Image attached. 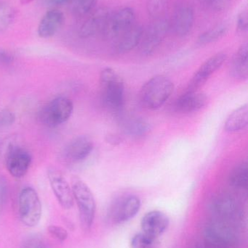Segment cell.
Masks as SVG:
<instances>
[{
    "mask_svg": "<svg viewBox=\"0 0 248 248\" xmlns=\"http://www.w3.org/2000/svg\"><path fill=\"white\" fill-rule=\"evenodd\" d=\"M109 14L110 12L106 7L95 9L88 15V17L82 25L79 31L80 37L87 39L99 33L101 34Z\"/></svg>",
    "mask_w": 248,
    "mask_h": 248,
    "instance_id": "cell-14",
    "label": "cell"
},
{
    "mask_svg": "<svg viewBox=\"0 0 248 248\" xmlns=\"http://www.w3.org/2000/svg\"><path fill=\"white\" fill-rule=\"evenodd\" d=\"M102 101L109 110L119 111L125 101V84L120 76L110 68L103 69L100 75Z\"/></svg>",
    "mask_w": 248,
    "mask_h": 248,
    "instance_id": "cell-2",
    "label": "cell"
},
{
    "mask_svg": "<svg viewBox=\"0 0 248 248\" xmlns=\"http://www.w3.org/2000/svg\"><path fill=\"white\" fill-rule=\"evenodd\" d=\"M194 20L195 13L192 6L188 3L183 2L176 7L170 24L177 36H184L192 30Z\"/></svg>",
    "mask_w": 248,
    "mask_h": 248,
    "instance_id": "cell-13",
    "label": "cell"
},
{
    "mask_svg": "<svg viewBox=\"0 0 248 248\" xmlns=\"http://www.w3.org/2000/svg\"><path fill=\"white\" fill-rule=\"evenodd\" d=\"M170 27V21L165 17L154 19L148 29L144 31L140 42L143 55H151L157 49L165 38Z\"/></svg>",
    "mask_w": 248,
    "mask_h": 248,
    "instance_id": "cell-8",
    "label": "cell"
},
{
    "mask_svg": "<svg viewBox=\"0 0 248 248\" xmlns=\"http://www.w3.org/2000/svg\"><path fill=\"white\" fill-rule=\"evenodd\" d=\"M214 214L218 221L232 224L241 217V209L234 197L227 194L218 195L211 203Z\"/></svg>",
    "mask_w": 248,
    "mask_h": 248,
    "instance_id": "cell-10",
    "label": "cell"
},
{
    "mask_svg": "<svg viewBox=\"0 0 248 248\" xmlns=\"http://www.w3.org/2000/svg\"><path fill=\"white\" fill-rule=\"evenodd\" d=\"M71 189L80 211L82 227L84 230H89L93 225L96 215L94 195L87 184L79 178L73 179Z\"/></svg>",
    "mask_w": 248,
    "mask_h": 248,
    "instance_id": "cell-3",
    "label": "cell"
},
{
    "mask_svg": "<svg viewBox=\"0 0 248 248\" xmlns=\"http://www.w3.org/2000/svg\"><path fill=\"white\" fill-rule=\"evenodd\" d=\"M228 27L225 24H218L202 33L198 39V45H206L216 42L227 33Z\"/></svg>",
    "mask_w": 248,
    "mask_h": 248,
    "instance_id": "cell-23",
    "label": "cell"
},
{
    "mask_svg": "<svg viewBox=\"0 0 248 248\" xmlns=\"http://www.w3.org/2000/svg\"><path fill=\"white\" fill-rule=\"evenodd\" d=\"M248 27V15L247 10H243L237 17V29L241 31H246Z\"/></svg>",
    "mask_w": 248,
    "mask_h": 248,
    "instance_id": "cell-33",
    "label": "cell"
},
{
    "mask_svg": "<svg viewBox=\"0 0 248 248\" xmlns=\"http://www.w3.org/2000/svg\"><path fill=\"white\" fill-rule=\"evenodd\" d=\"M18 212L20 221L26 227H35L40 221L42 204L37 192L33 188L22 189L19 195Z\"/></svg>",
    "mask_w": 248,
    "mask_h": 248,
    "instance_id": "cell-4",
    "label": "cell"
},
{
    "mask_svg": "<svg viewBox=\"0 0 248 248\" xmlns=\"http://www.w3.org/2000/svg\"><path fill=\"white\" fill-rule=\"evenodd\" d=\"M144 29L141 25L134 24L115 41L114 49L118 54H125L136 47L142 39Z\"/></svg>",
    "mask_w": 248,
    "mask_h": 248,
    "instance_id": "cell-18",
    "label": "cell"
},
{
    "mask_svg": "<svg viewBox=\"0 0 248 248\" xmlns=\"http://www.w3.org/2000/svg\"><path fill=\"white\" fill-rule=\"evenodd\" d=\"M107 141H109L110 144H113V145H116V144H119V143L120 142V139L115 135L109 136V137H108Z\"/></svg>",
    "mask_w": 248,
    "mask_h": 248,
    "instance_id": "cell-36",
    "label": "cell"
},
{
    "mask_svg": "<svg viewBox=\"0 0 248 248\" xmlns=\"http://www.w3.org/2000/svg\"><path fill=\"white\" fill-rule=\"evenodd\" d=\"M227 54L218 52L205 61L196 71L188 85V92L198 91L207 82L210 77L218 71L227 60Z\"/></svg>",
    "mask_w": 248,
    "mask_h": 248,
    "instance_id": "cell-11",
    "label": "cell"
},
{
    "mask_svg": "<svg viewBox=\"0 0 248 248\" xmlns=\"http://www.w3.org/2000/svg\"><path fill=\"white\" fill-rule=\"evenodd\" d=\"M14 18V9L8 3L0 0V33L10 27Z\"/></svg>",
    "mask_w": 248,
    "mask_h": 248,
    "instance_id": "cell-26",
    "label": "cell"
},
{
    "mask_svg": "<svg viewBox=\"0 0 248 248\" xmlns=\"http://www.w3.org/2000/svg\"><path fill=\"white\" fill-rule=\"evenodd\" d=\"M93 147L91 139L86 136H80L72 140L66 147L64 155L68 161L79 163L89 157Z\"/></svg>",
    "mask_w": 248,
    "mask_h": 248,
    "instance_id": "cell-16",
    "label": "cell"
},
{
    "mask_svg": "<svg viewBox=\"0 0 248 248\" xmlns=\"http://www.w3.org/2000/svg\"><path fill=\"white\" fill-rule=\"evenodd\" d=\"M21 248H47L45 243L41 239L33 237L27 239L23 243Z\"/></svg>",
    "mask_w": 248,
    "mask_h": 248,
    "instance_id": "cell-32",
    "label": "cell"
},
{
    "mask_svg": "<svg viewBox=\"0 0 248 248\" xmlns=\"http://www.w3.org/2000/svg\"><path fill=\"white\" fill-rule=\"evenodd\" d=\"M14 61V57L9 51L0 49V65H10Z\"/></svg>",
    "mask_w": 248,
    "mask_h": 248,
    "instance_id": "cell-34",
    "label": "cell"
},
{
    "mask_svg": "<svg viewBox=\"0 0 248 248\" xmlns=\"http://www.w3.org/2000/svg\"><path fill=\"white\" fill-rule=\"evenodd\" d=\"M141 200L134 195H127L116 199L109 208V221L115 224H122L130 221L139 212Z\"/></svg>",
    "mask_w": 248,
    "mask_h": 248,
    "instance_id": "cell-7",
    "label": "cell"
},
{
    "mask_svg": "<svg viewBox=\"0 0 248 248\" xmlns=\"http://www.w3.org/2000/svg\"><path fill=\"white\" fill-rule=\"evenodd\" d=\"M149 130V124L141 119H132L126 125L127 132L132 137H141L147 134Z\"/></svg>",
    "mask_w": 248,
    "mask_h": 248,
    "instance_id": "cell-28",
    "label": "cell"
},
{
    "mask_svg": "<svg viewBox=\"0 0 248 248\" xmlns=\"http://www.w3.org/2000/svg\"><path fill=\"white\" fill-rule=\"evenodd\" d=\"M16 116L13 112L9 110H3L0 111V127L10 126L14 124Z\"/></svg>",
    "mask_w": 248,
    "mask_h": 248,
    "instance_id": "cell-31",
    "label": "cell"
},
{
    "mask_svg": "<svg viewBox=\"0 0 248 248\" xmlns=\"http://www.w3.org/2000/svg\"><path fill=\"white\" fill-rule=\"evenodd\" d=\"M135 11L131 7H122L110 13L102 36L108 40L115 41L135 24Z\"/></svg>",
    "mask_w": 248,
    "mask_h": 248,
    "instance_id": "cell-6",
    "label": "cell"
},
{
    "mask_svg": "<svg viewBox=\"0 0 248 248\" xmlns=\"http://www.w3.org/2000/svg\"><path fill=\"white\" fill-rule=\"evenodd\" d=\"M248 124V107L246 104L238 108L227 118L224 130L227 132L235 133L245 129Z\"/></svg>",
    "mask_w": 248,
    "mask_h": 248,
    "instance_id": "cell-20",
    "label": "cell"
},
{
    "mask_svg": "<svg viewBox=\"0 0 248 248\" xmlns=\"http://www.w3.org/2000/svg\"><path fill=\"white\" fill-rule=\"evenodd\" d=\"M7 196V187L5 182L0 180V209L2 208L5 203Z\"/></svg>",
    "mask_w": 248,
    "mask_h": 248,
    "instance_id": "cell-35",
    "label": "cell"
},
{
    "mask_svg": "<svg viewBox=\"0 0 248 248\" xmlns=\"http://www.w3.org/2000/svg\"><path fill=\"white\" fill-rule=\"evenodd\" d=\"M71 10L77 17L88 16L95 10L97 0H70Z\"/></svg>",
    "mask_w": 248,
    "mask_h": 248,
    "instance_id": "cell-25",
    "label": "cell"
},
{
    "mask_svg": "<svg viewBox=\"0 0 248 248\" xmlns=\"http://www.w3.org/2000/svg\"><path fill=\"white\" fill-rule=\"evenodd\" d=\"M174 90L171 80L163 75L150 78L141 87L140 100L144 107L154 110L161 108L170 98Z\"/></svg>",
    "mask_w": 248,
    "mask_h": 248,
    "instance_id": "cell-1",
    "label": "cell"
},
{
    "mask_svg": "<svg viewBox=\"0 0 248 248\" xmlns=\"http://www.w3.org/2000/svg\"><path fill=\"white\" fill-rule=\"evenodd\" d=\"M64 21V14L60 10H49L39 22L38 35L43 39L52 37L60 30Z\"/></svg>",
    "mask_w": 248,
    "mask_h": 248,
    "instance_id": "cell-19",
    "label": "cell"
},
{
    "mask_svg": "<svg viewBox=\"0 0 248 248\" xmlns=\"http://www.w3.org/2000/svg\"><path fill=\"white\" fill-rule=\"evenodd\" d=\"M48 178L52 192L60 205L64 209H70L74 205L72 189L62 173L55 168L48 170Z\"/></svg>",
    "mask_w": 248,
    "mask_h": 248,
    "instance_id": "cell-12",
    "label": "cell"
},
{
    "mask_svg": "<svg viewBox=\"0 0 248 248\" xmlns=\"http://www.w3.org/2000/svg\"><path fill=\"white\" fill-rule=\"evenodd\" d=\"M32 163L30 153L17 146H10L5 155V165L10 174L16 179L23 178Z\"/></svg>",
    "mask_w": 248,
    "mask_h": 248,
    "instance_id": "cell-9",
    "label": "cell"
},
{
    "mask_svg": "<svg viewBox=\"0 0 248 248\" xmlns=\"http://www.w3.org/2000/svg\"><path fill=\"white\" fill-rule=\"evenodd\" d=\"M68 1H70V0H50L51 4H54V5H61Z\"/></svg>",
    "mask_w": 248,
    "mask_h": 248,
    "instance_id": "cell-37",
    "label": "cell"
},
{
    "mask_svg": "<svg viewBox=\"0 0 248 248\" xmlns=\"http://www.w3.org/2000/svg\"><path fill=\"white\" fill-rule=\"evenodd\" d=\"M160 242L158 237L144 232L138 233L132 237L131 248H159Z\"/></svg>",
    "mask_w": 248,
    "mask_h": 248,
    "instance_id": "cell-24",
    "label": "cell"
},
{
    "mask_svg": "<svg viewBox=\"0 0 248 248\" xmlns=\"http://www.w3.org/2000/svg\"><path fill=\"white\" fill-rule=\"evenodd\" d=\"M207 103L208 97L203 93L186 91L176 100L175 109L179 113H194L203 108Z\"/></svg>",
    "mask_w": 248,
    "mask_h": 248,
    "instance_id": "cell-17",
    "label": "cell"
},
{
    "mask_svg": "<svg viewBox=\"0 0 248 248\" xmlns=\"http://www.w3.org/2000/svg\"><path fill=\"white\" fill-rule=\"evenodd\" d=\"M170 220L165 213L152 211L143 217L141 221L143 232L154 237H159L167 230Z\"/></svg>",
    "mask_w": 248,
    "mask_h": 248,
    "instance_id": "cell-15",
    "label": "cell"
},
{
    "mask_svg": "<svg viewBox=\"0 0 248 248\" xmlns=\"http://www.w3.org/2000/svg\"><path fill=\"white\" fill-rule=\"evenodd\" d=\"M201 4L215 10H222L228 5L230 0H198Z\"/></svg>",
    "mask_w": 248,
    "mask_h": 248,
    "instance_id": "cell-30",
    "label": "cell"
},
{
    "mask_svg": "<svg viewBox=\"0 0 248 248\" xmlns=\"http://www.w3.org/2000/svg\"><path fill=\"white\" fill-rule=\"evenodd\" d=\"M169 0H147V11L154 19L164 17L168 7Z\"/></svg>",
    "mask_w": 248,
    "mask_h": 248,
    "instance_id": "cell-27",
    "label": "cell"
},
{
    "mask_svg": "<svg viewBox=\"0 0 248 248\" xmlns=\"http://www.w3.org/2000/svg\"><path fill=\"white\" fill-rule=\"evenodd\" d=\"M73 110L74 104L70 99L58 97L42 109L39 119L44 125L53 128L66 123L71 118Z\"/></svg>",
    "mask_w": 248,
    "mask_h": 248,
    "instance_id": "cell-5",
    "label": "cell"
},
{
    "mask_svg": "<svg viewBox=\"0 0 248 248\" xmlns=\"http://www.w3.org/2000/svg\"><path fill=\"white\" fill-rule=\"evenodd\" d=\"M231 73L235 78L246 80L248 77V44L242 45L233 59Z\"/></svg>",
    "mask_w": 248,
    "mask_h": 248,
    "instance_id": "cell-21",
    "label": "cell"
},
{
    "mask_svg": "<svg viewBox=\"0 0 248 248\" xmlns=\"http://www.w3.org/2000/svg\"><path fill=\"white\" fill-rule=\"evenodd\" d=\"M230 185L236 189H246L248 186V166L247 162L237 165L231 170L229 177Z\"/></svg>",
    "mask_w": 248,
    "mask_h": 248,
    "instance_id": "cell-22",
    "label": "cell"
},
{
    "mask_svg": "<svg viewBox=\"0 0 248 248\" xmlns=\"http://www.w3.org/2000/svg\"><path fill=\"white\" fill-rule=\"evenodd\" d=\"M48 231L50 234L58 241L64 242L68 238V232L63 227L51 225L48 228Z\"/></svg>",
    "mask_w": 248,
    "mask_h": 248,
    "instance_id": "cell-29",
    "label": "cell"
}]
</instances>
